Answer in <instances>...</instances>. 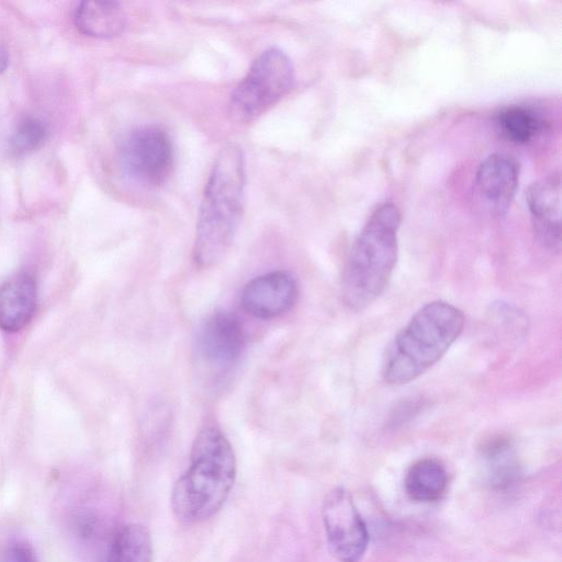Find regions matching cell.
Returning a JSON list of instances; mask_svg holds the SVG:
<instances>
[{
	"mask_svg": "<svg viewBox=\"0 0 562 562\" xmlns=\"http://www.w3.org/2000/svg\"><path fill=\"white\" fill-rule=\"evenodd\" d=\"M245 188L243 148L227 143L215 158L199 210L193 245L199 267L215 266L229 250L240 222Z\"/></svg>",
	"mask_w": 562,
	"mask_h": 562,
	"instance_id": "6da1fadb",
	"label": "cell"
},
{
	"mask_svg": "<svg viewBox=\"0 0 562 562\" xmlns=\"http://www.w3.org/2000/svg\"><path fill=\"white\" fill-rule=\"evenodd\" d=\"M236 473L235 452L225 435L214 426L202 428L193 441L189 467L171 491L175 517L191 525L214 516L228 498Z\"/></svg>",
	"mask_w": 562,
	"mask_h": 562,
	"instance_id": "7a4b0ae2",
	"label": "cell"
},
{
	"mask_svg": "<svg viewBox=\"0 0 562 562\" xmlns=\"http://www.w3.org/2000/svg\"><path fill=\"white\" fill-rule=\"evenodd\" d=\"M400 223L398 207L383 203L355 239L341 277L342 299L350 308H364L385 289L397 260Z\"/></svg>",
	"mask_w": 562,
	"mask_h": 562,
	"instance_id": "3957f363",
	"label": "cell"
},
{
	"mask_svg": "<svg viewBox=\"0 0 562 562\" xmlns=\"http://www.w3.org/2000/svg\"><path fill=\"white\" fill-rule=\"evenodd\" d=\"M463 326V313L452 304L427 303L395 336L383 363V379L397 385L415 380L446 353Z\"/></svg>",
	"mask_w": 562,
	"mask_h": 562,
	"instance_id": "277c9868",
	"label": "cell"
},
{
	"mask_svg": "<svg viewBox=\"0 0 562 562\" xmlns=\"http://www.w3.org/2000/svg\"><path fill=\"white\" fill-rule=\"evenodd\" d=\"M293 80L288 54L279 47L266 49L233 91V112L244 120L260 115L290 91Z\"/></svg>",
	"mask_w": 562,
	"mask_h": 562,
	"instance_id": "5b68a950",
	"label": "cell"
},
{
	"mask_svg": "<svg viewBox=\"0 0 562 562\" xmlns=\"http://www.w3.org/2000/svg\"><path fill=\"white\" fill-rule=\"evenodd\" d=\"M172 161L170 138L158 126L136 128L119 146V165L123 175L142 187L162 184L170 175Z\"/></svg>",
	"mask_w": 562,
	"mask_h": 562,
	"instance_id": "8992f818",
	"label": "cell"
},
{
	"mask_svg": "<svg viewBox=\"0 0 562 562\" xmlns=\"http://www.w3.org/2000/svg\"><path fill=\"white\" fill-rule=\"evenodd\" d=\"M322 519L331 553L340 562H359L369 544V531L352 496L344 487L327 493Z\"/></svg>",
	"mask_w": 562,
	"mask_h": 562,
	"instance_id": "52a82bcc",
	"label": "cell"
},
{
	"mask_svg": "<svg viewBox=\"0 0 562 562\" xmlns=\"http://www.w3.org/2000/svg\"><path fill=\"white\" fill-rule=\"evenodd\" d=\"M244 347L243 326L238 317L229 312L213 313L198 331V355L212 368L229 369L239 360Z\"/></svg>",
	"mask_w": 562,
	"mask_h": 562,
	"instance_id": "ba28073f",
	"label": "cell"
},
{
	"mask_svg": "<svg viewBox=\"0 0 562 562\" xmlns=\"http://www.w3.org/2000/svg\"><path fill=\"white\" fill-rule=\"evenodd\" d=\"M297 295V283L291 273L272 271L250 280L241 291L240 303L254 317L271 319L288 313Z\"/></svg>",
	"mask_w": 562,
	"mask_h": 562,
	"instance_id": "9c48e42d",
	"label": "cell"
},
{
	"mask_svg": "<svg viewBox=\"0 0 562 562\" xmlns=\"http://www.w3.org/2000/svg\"><path fill=\"white\" fill-rule=\"evenodd\" d=\"M526 201L537 240L550 250H559L561 245L559 178L550 177L530 184L526 192Z\"/></svg>",
	"mask_w": 562,
	"mask_h": 562,
	"instance_id": "30bf717a",
	"label": "cell"
},
{
	"mask_svg": "<svg viewBox=\"0 0 562 562\" xmlns=\"http://www.w3.org/2000/svg\"><path fill=\"white\" fill-rule=\"evenodd\" d=\"M518 165L506 154H493L479 167L475 188L480 196L496 211H505L518 184Z\"/></svg>",
	"mask_w": 562,
	"mask_h": 562,
	"instance_id": "8fae6325",
	"label": "cell"
},
{
	"mask_svg": "<svg viewBox=\"0 0 562 562\" xmlns=\"http://www.w3.org/2000/svg\"><path fill=\"white\" fill-rule=\"evenodd\" d=\"M37 302V286L34 277L20 271L7 279L0 286V329L16 333L32 319Z\"/></svg>",
	"mask_w": 562,
	"mask_h": 562,
	"instance_id": "7c38bea8",
	"label": "cell"
},
{
	"mask_svg": "<svg viewBox=\"0 0 562 562\" xmlns=\"http://www.w3.org/2000/svg\"><path fill=\"white\" fill-rule=\"evenodd\" d=\"M483 481L495 492H507L520 477V463L513 442L503 436L483 443L480 450Z\"/></svg>",
	"mask_w": 562,
	"mask_h": 562,
	"instance_id": "4fadbf2b",
	"label": "cell"
},
{
	"mask_svg": "<svg viewBox=\"0 0 562 562\" xmlns=\"http://www.w3.org/2000/svg\"><path fill=\"white\" fill-rule=\"evenodd\" d=\"M74 21L77 29L87 36L112 38L123 33L126 15L119 2L90 0L78 4Z\"/></svg>",
	"mask_w": 562,
	"mask_h": 562,
	"instance_id": "5bb4252c",
	"label": "cell"
},
{
	"mask_svg": "<svg viewBox=\"0 0 562 562\" xmlns=\"http://www.w3.org/2000/svg\"><path fill=\"white\" fill-rule=\"evenodd\" d=\"M404 486L411 499L431 503L440 499L448 486V473L437 459L424 458L413 463L404 480Z\"/></svg>",
	"mask_w": 562,
	"mask_h": 562,
	"instance_id": "9a60e30c",
	"label": "cell"
},
{
	"mask_svg": "<svg viewBox=\"0 0 562 562\" xmlns=\"http://www.w3.org/2000/svg\"><path fill=\"white\" fill-rule=\"evenodd\" d=\"M149 531L139 524L124 526L115 536L106 562H151Z\"/></svg>",
	"mask_w": 562,
	"mask_h": 562,
	"instance_id": "2e32d148",
	"label": "cell"
},
{
	"mask_svg": "<svg viewBox=\"0 0 562 562\" xmlns=\"http://www.w3.org/2000/svg\"><path fill=\"white\" fill-rule=\"evenodd\" d=\"M497 125L503 135L513 143L526 144L543 128L542 117L531 108L512 105L499 112Z\"/></svg>",
	"mask_w": 562,
	"mask_h": 562,
	"instance_id": "e0dca14e",
	"label": "cell"
},
{
	"mask_svg": "<svg viewBox=\"0 0 562 562\" xmlns=\"http://www.w3.org/2000/svg\"><path fill=\"white\" fill-rule=\"evenodd\" d=\"M47 124L33 116L22 119L15 126L9 140L13 155L25 156L37 150L48 137Z\"/></svg>",
	"mask_w": 562,
	"mask_h": 562,
	"instance_id": "ac0fdd59",
	"label": "cell"
},
{
	"mask_svg": "<svg viewBox=\"0 0 562 562\" xmlns=\"http://www.w3.org/2000/svg\"><path fill=\"white\" fill-rule=\"evenodd\" d=\"M1 562H37V558L29 542L14 540L4 549Z\"/></svg>",
	"mask_w": 562,
	"mask_h": 562,
	"instance_id": "d6986e66",
	"label": "cell"
},
{
	"mask_svg": "<svg viewBox=\"0 0 562 562\" xmlns=\"http://www.w3.org/2000/svg\"><path fill=\"white\" fill-rule=\"evenodd\" d=\"M9 63L8 52L4 47L0 46V75L4 71Z\"/></svg>",
	"mask_w": 562,
	"mask_h": 562,
	"instance_id": "ffe728a7",
	"label": "cell"
}]
</instances>
